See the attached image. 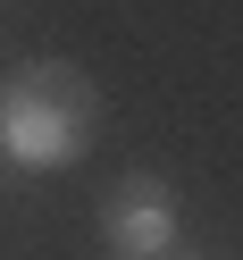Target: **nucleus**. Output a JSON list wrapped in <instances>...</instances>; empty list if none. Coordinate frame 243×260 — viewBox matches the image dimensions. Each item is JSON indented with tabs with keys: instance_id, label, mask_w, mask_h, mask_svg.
I'll return each mask as SVG.
<instances>
[{
	"instance_id": "f257e3e1",
	"label": "nucleus",
	"mask_w": 243,
	"mask_h": 260,
	"mask_svg": "<svg viewBox=\"0 0 243 260\" xmlns=\"http://www.w3.org/2000/svg\"><path fill=\"white\" fill-rule=\"evenodd\" d=\"M92 126H101V92L76 59H25L9 84H0V159L9 168L59 176L92 151Z\"/></svg>"
},
{
	"instance_id": "f03ea898",
	"label": "nucleus",
	"mask_w": 243,
	"mask_h": 260,
	"mask_svg": "<svg viewBox=\"0 0 243 260\" xmlns=\"http://www.w3.org/2000/svg\"><path fill=\"white\" fill-rule=\"evenodd\" d=\"M176 226H185V210H176L168 176H118L109 202H101V235H109V252H126V260H168Z\"/></svg>"
},
{
	"instance_id": "7ed1b4c3",
	"label": "nucleus",
	"mask_w": 243,
	"mask_h": 260,
	"mask_svg": "<svg viewBox=\"0 0 243 260\" xmlns=\"http://www.w3.org/2000/svg\"><path fill=\"white\" fill-rule=\"evenodd\" d=\"M109 260H126V252H109Z\"/></svg>"
}]
</instances>
